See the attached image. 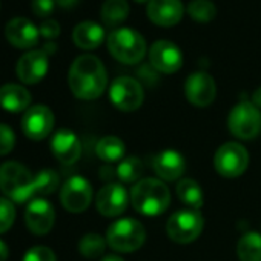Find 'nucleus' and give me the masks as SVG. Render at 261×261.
<instances>
[{
  "instance_id": "f257e3e1",
  "label": "nucleus",
  "mask_w": 261,
  "mask_h": 261,
  "mask_svg": "<svg viewBox=\"0 0 261 261\" xmlns=\"http://www.w3.org/2000/svg\"><path fill=\"white\" fill-rule=\"evenodd\" d=\"M68 82L72 94L77 98L94 100L106 89L108 74L98 57L92 54H83L72 62Z\"/></svg>"
},
{
  "instance_id": "f03ea898",
  "label": "nucleus",
  "mask_w": 261,
  "mask_h": 261,
  "mask_svg": "<svg viewBox=\"0 0 261 261\" xmlns=\"http://www.w3.org/2000/svg\"><path fill=\"white\" fill-rule=\"evenodd\" d=\"M130 201L137 212L148 217H157L168 209L171 203V192L163 181L145 178L130 191Z\"/></svg>"
},
{
  "instance_id": "7ed1b4c3",
  "label": "nucleus",
  "mask_w": 261,
  "mask_h": 261,
  "mask_svg": "<svg viewBox=\"0 0 261 261\" xmlns=\"http://www.w3.org/2000/svg\"><path fill=\"white\" fill-rule=\"evenodd\" d=\"M0 191L14 203H25L36 195L34 177L27 166L7 162L0 166Z\"/></svg>"
},
{
  "instance_id": "20e7f679",
  "label": "nucleus",
  "mask_w": 261,
  "mask_h": 261,
  "mask_svg": "<svg viewBox=\"0 0 261 261\" xmlns=\"http://www.w3.org/2000/svg\"><path fill=\"white\" fill-rule=\"evenodd\" d=\"M106 42L112 57L126 65L139 63L148 49L143 36L133 28H115L109 33Z\"/></svg>"
},
{
  "instance_id": "39448f33",
  "label": "nucleus",
  "mask_w": 261,
  "mask_h": 261,
  "mask_svg": "<svg viewBox=\"0 0 261 261\" xmlns=\"http://www.w3.org/2000/svg\"><path fill=\"white\" fill-rule=\"evenodd\" d=\"M146 230L134 218H121L112 223L106 233V243L117 252H134L145 243Z\"/></svg>"
},
{
  "instance_id": "423d86ee",
  "label": "nucleus",
  "mask_w": 261,
  "mask_h": 261,
  "mask_svg": "<svg viewBox=\"0 0 261 261\" xmlns=\"http://www.w3.org/2000/svg\"><path fill=\"white\" fill-rule=\"evenodd\" d=\"M229 129L241 140H252L261 133V112L250 101H240L229 114Z\"/></svg>"
},
{
  "instance_id": "0eeeda50",
  "label": "nucleus",
  "mask_w": 261,
  "mask_h": 261,
  "mask_svg": "<svg viewBox=\"0 0 261 261\" xmlns=\"http://www.w3.org/2000/svg\"><path fill=\"white\" fill-rule=\"evenodd\" d=\"M203 217L200 211L181 209L172 214L166 224V232L175 243H191L198 238L203 230Z\"/></svg>"
},
{
  "instance_id": "6e6552de",
  "label": "nucleus",
  "mask_w": 261,
  "mask_h": 261,
  "mask_svg": "<svg viewBox=\"0 0 261 261\" xmlns=\"http://www.w3.org/2000/svg\"><path fill=\"white\" fill-rule=\"evenodd\" d=\"M214 165L220 175L227 178H235L246 171L249 165V154L241 145L235 142H229L217 149L214 157Z\"/></svg>"
},
{
  "instance_id": "1a4fd4ad",
  "label": "nucleus",
  "mask_w": 261,
  "mask_h": 261,
  "mask_svg": "<svg viewBox=\"0 0 261 261\" xmlns=\"http://www.w3.org/2000/svg\"><path fill=\"white\" fill-rule=\"evenodd\" d=\"M111 101L124 112H133L143 103L145 92L142 85L133 77H117L109 88Z\"/></svg>"
},
{
  "instance_id": "9d476101",
  "label": "nucleus",
  "mask_w": 261,
  "mask_h": 261,
  "mask_svg": "<svg viewBox=\"0 0 261 261\" xmlns=\"http://www.w3.org/2000/svg\"><path fill=\"white\" fill-rule=\"evenodd\" d=\"M92 200L91 183L83 177H71L65 181L60 191V201L63 207L72 214H80L88 209Z\"/></svg>"
},
{
  "instance_id": "9b49d317",
  "label": "nucleus",
  "mask_w": 261,
  "mask_h": 261,
  "mask_svg": "<svg viewBox=\"0 0 261 261\" xmlns=\"http://www.w3.org/2000/svg\"><path fill=\"white\" fill-rule=\"evenodd\" d=\"M54 127V114L45 105H34L25 111L22 118L23 134L31 140H43Z\"/></svg>"
},
{
  "instance_id": "f8f14e48",
  "label": "nucleus",
  "mask_w": 261,
  "mask_h": 261,
  "mask_svg": "<svg viewBox=\"0 0 261 261\" xmlns=\"http://www.w3.org/2000/svg\"><path fill=\"white\" fill-rule=\"evenodd\" d=\"M151 65L165 74L177 72L183 65V54L180 48L169 40H157L149 49Z\"/></svg>"
},
{
  "instance_id": "ddd939ff",
  "label": "nucleus",
  "mask_w": 261,
  "mask_h": 261,
  "mask_svg": "<svg viewBox=\"0 0 261 261\" xmlns=\"http://www.w3.org/2000/svg\"><path fill=\"white\" fill-rule=\"evenodd\" d=\"M49 60L48 54L43 49H34L23 54L16 66V74L20 82L27 85L39 83L48 72Z\"/></svg>"
},
{
  "instance_id": "4468645a",
  "label": "nucleus",
  "mask_w": 261,
  "mask_h": 261,
  "mask_svg": "<svg viewBox=\"0 0 261 261\" xmlns=\"http://www.w3.org/2000/svg\"><path fill=\"white\" fill-rule=\"evenodd\" d=\"M185 94L192 105L204 108L211 105L215 98V94H217L215 82L207 72H203V71L192 72L186 79Z\"/></svg>"
},
{
  "instance_id": "2eb2a0df",
  "label": "nucleus",
  "mask_w": 261,
  "mask_h": 261,
  "mask_svg": "<svg viewBox=\"0 0 261 261\" xmlns=\"http://www.w3.org/2000/svg\"><path fill=\"white\" fill-rule=\"evenodd\" d=\"M25 221L33 233L36 235L48 233L56 221V212L53 204L45 198L33 200L25 211Z\"/></svg>"
},
{
  "instance_id": "dca6fc26",
  "label": "nucleus",
  "mask_w": 261,
  "mask_h": 261,
  "mask_svg": "<svg viewBox=\"0 0 261 261\" xmlns=\"http://www.w3.org/2000/svg\"><path fill=\"white\" fill-rule=\"evenodd\" d=\"M127 192L126 189L118 183H111L103 186L97 197H95V206L97 211L105 217H117L123 214L127 207Z\"/></svg>"
},
{
  "instance_id": "f3484780",
  "label": "nucleus",
  "mask_w": 261,
  "mask_h": 261,
  "mask_svg": "<svg viewBox=\"0 0 261 261\" xmlns=\"http://www.w3.org/2000/svg\"><path fill=\"white\" fill-rule=\"evenodd\" d=\"M5 36L13 46L20 49H30L37 45L40 31L27 17H16L8 22L5 28Z\"/></svg>"
},
{
  "instance_id": "a211bd4d",
  "label": "nucleus",
  "mask_w": 261,
  "mask_h": 261,
  "mask_svg": "<svg viewBox=\"0 0 261 261\" xmlns=\"http://www.w3.org/2000/svg\"><path fill=\"white\" fill-rule=\"evenodd\" d=\"M146 14L155 25L174 27L181 20L185 5L181 0H149Z\"/></svg>"
},
{
  "instance_id": "6ab92c4d",
  "label": "nucleus",
  "mask_w": 261,
  "mask_h": 261,
  "mask_svg": "<svg viewBox=\"0 0 261 261\" xmlns=\"http://www.w3.org/2000/svg\"><path fill=\"white\" fill-rule=\"evenodd\" d=\"M51 149L54 157L63 165H72L82 154L79 137L69 129H60L51 140Z\"/></svg>"
},
{
  "instance_id": "aec40b11",
  "label": "nucleus",
  "mask_w": 261,
  "mask_h": 261,
  "mask_svg": "<svg viewBox=\"0 0 261 261\" xmlns=\"http://www.w3.org/2000/svg\"><path fill=\"white\" fill-rule=\"evenodd\" d=\"M152 166L160 178L166 181H174L183 175L186 169V162L180 152L174 149H166L154 159Z\"/></svg>"
},
{
  "instance_id": "412c9836",
  "label": "nucleus",
  "mask_w": 261,
  "mask_h": 261,
  "mask_svg": "<svg viewBox=\"0 0 261 261\" xmlns=\"http://www.w3.org/2000/svg\"><path fill=\"white\" fill-rule=\"evenodd\" d=\"M31 94L27 88L8 83L0 86V106L10 112H22L30 109Z\"/></svg>"
},
{
  "instance_id": "4be33fe9",
  "label": "nucleus",
  "mask_w": 261,
  "mask_h": 261,
  "mask_svg": "<svg viewBox=\"0 0 261 261\" xmlns=\"http://www.w3.org/2000/svg\"><path fill=\"white\" fill-rule=\"evenodd\" d=\"M72 40L82 49H94L105 40V30L92 20H85L74 28Z\"/></svg>"
},
{
  "instance_id": "5701e85b",
  "label": "nucleus",
  "mask_w": 261,
  "mask_h": 261,
  "mask_svg": "<svg viewBox=\"0 0 261 261\" xmlns=\"http://www.w3.org/2000/svg\"><path fill=\"white\" fill-rule=\"evenodd\" d=\"M101 20L108 27H118L129 16L127 0H105L100 10Z\"/></svg>"
},
{
  "instance_id": "b1692460",
  "label": "nucleus",
  "mask_w": 261,
  "mask_h": 261,
  "mask_svg": "<svg viewBox=\"0 0 261 261\" xmlns=\"http://www.w3.org/2000/svg\"><path fill=\"white\" fill-rule=\"evenodd\" d=\"M237 255L241 261H261V233H244L237 244Z\"/></svg>"
},
{
  "instance_id": "393cba45",
  "label": "nucleus",
  "mask_w": 261,
  "mask_h": 261,
  "mask_svg": "<svg viewBox=\"0 0 261 261\" xmlns=\"http://www.w3.org/2000/svg\"><path fill=\"white\" fill-rule=\"evenodd\" d=\"M177 195L178 198L189 206V209L200 211L203 207V192L200 185L192 178H185L177 186Z\"/></svg>"
},
{
  "instance_id": "a878e982",
  "label": "nucleus",
  "mask_w": 261,
  "mask_h": 261,
  "mask_svg": "<svg viewBox=\"0 0 261 261\" xmlns=\"http://www.w3.org/2000/svg\"><path fill=\"white\" fill-rule=\"evenodd\" d=\"M97 155L108 163H114V162H121L126 146L124 143L114 136H108L103 137L98 143H97Z\"/></svg>"
},
{
  "instance_id": "bb28decb",
  "label": "nucleus",
  "mask_w": 261,
  "mask_h": 261,
  "mask_svg": "<svg viewBox=\"0 0 261 261\" xmlns=\"http://www.w3.org/2000/svg\"><path fill=\"white\" fill-rule=\"evenodd\" d=\"M188 13L189 16L200 23H207L215 19L217 8L215 4L211 0H191L188 4Z\"/></svg>"
},
{
  "instance_id": "cd10ccee",
  "label": "nucleus",
  "mask_w": 261,
  "mask_h": 261,
  "mask_svg": "<svg viewBox=\"0 0 261 261\" xmlns=\"http://www.w3.org/2000/svg\"><path fill=\"white\" fill-rule=\"evenodd\" d=\"M143 174V163L137 157H127L123 159L117 168V175L124 183H134Z\"/></svg>"
},
{
  "instance_id": "c85d7f7f",
  "label": "nucleus",
  "mask_w": 261,
  "mask_h": 261,
  "mask_svg": "<svg viewBox=\"0 0 261 261\" xmlns=\"http://www.w3.org/2000/svg\"><path fill=\"white\" fill-rule=\"evenodd\" d=\"M106 247V241L98 235V233H86L80 243H79V250L83 256L86 258H98Z\"/></svg>"
},
{
  "instance_id": "c756f323",
  "label": "nucleus",
  "mask_w": 261,
  "mask_h": 261,
  "mask_svg": "<svg viewBox=\"0 0 261 261\" xmlns=\"http://www.w3.org/2000/svg\"><path fill=\"white\" fill-rule=\"evenodd\" d=\"M59 186V175L53 169H43L34 177V189L36 194L48 195L53 194Z\"/></svg>"
},
{
  "instance_id": "7c9ffc66",
  "label": "nucleus",
  "mask_w": 261,
  "mask_h": 261,
  "mask_svg": "<svg viewBox=\"0 0 261 261\" xmlns=\"http://www.w3.org/2000/svg\"><path fill=\"white\" fill-rule=\"evenodd\" d=\"M16 220V207L10 198L0 197V233L7 232Z\"/></svg>"
},
{
  "instance_id": "2f4dec72",
  "label": "nucleus",
  "mask_w": 261,
  "mask_h": 261,
  "mask_svg": "<svg viewBox=\"0 0 261 261\" xmlns=\"http://www.w3.org/2000/svg\"><path fill=\"white\" fill-rule=\"evenodd\" d=\"M16 145V136L14 130L8 126L0 123V155H7L14 149Z\"/></svg>"
},
{
  "instance_id": "473e14b6",
  "label": "nucleus",
  "mask_w": 261,
  "mask_h": 261,
  "mask_svg": "<svg viewBox=\"0 0 261 261\" xmlns=\"http://www.w3.org/2000/svg\"><path fill=\"white\" fill-rule=\"evenodd\" d=\"M23 261H57V258H56L54 252L49 247H46V246H34L25 253Z\"/></svg>"
},
{
  "instance_id": "72a5a7b5",
  "label": "nucleus",
  "mask_w": 261,
  "mask_h": 261,
  "mask_svg": "<svg viewBox=\"0 0 261 261\" xmlns=\"http://www.w3.org/2000/svg\"><path fill=\"white\" fill-rule=\"evenodd\" d=\"M56 0H33L31 7L36 16L39 17H46L54 11Z\"/></svg>"
},
{
  "instance_id": "f704fd0d",
  "label": "nucleus",
  "mask_w": 261,
  "mask_h": 261,
  "mask_svg": "<svg viewBox=\"0 0 261 261\" xmlns=\"http://www.w3.org/2000/svg\"><path fill=\"white\" fill-rule=\"evenodd\" d=\"M39 31H40V36L51 40L60 34V25L56 20H43L42 25L39 27Z\"/></svg>"
},
{
  "instance_id": "c9c22d12",
  "label": "nucleus",
  "mask_w": 261,
  "mask_h": 261,
  "mask_svg": "<svg viewBox=\"0 0 261 261\" xmlns=\"http://www.w3.org/2000/svg\"><path fill=\"white\" fill-rule=\"evenodd\" d=\"M8 255H10V250H8L7 243L0 240V261H7L8 259Z\"/></svg>"
},
{
  "instance_id": "e433bc0d",
  "label": "nucleus",
  "mask_w": 261,
  "mask_h": 261,
  "mask_svg": "<svg viewBox=\"0 0 261 261\" xmlns=\"http://www.w3.org/2000/svg\"><path fill=\"white\" fill-rule=\"evenodd\" d=\"M56 2L62 7V8H72L79 0H56Z\"/></svg>"
},
{
  "instance_id": "4c0bfd02",
  "label": "nucleus",
  "mask_w": 261,
  "mask_h": 261,
  "mask_svg": "<svg viewBox=\"0 0 261 261\" xmlns=\"http://www.w3.org/2000/svg\"><path fill=\"white\" fill-rule=\"evenodd\" d=\"M252 103L256 106V108H261V88H258L255 92H253V95H252Z\"/></svg>"
},
{
  "instance_id": "58836bf2",
  "label": "nucleus",
  "mask_w": 261,
  "mask_h": 261,
  "mask_svg": "<svg viewBox=\"0 0 261 261\" xmlns=\"http://www.w3.org/2000/svg\"><path fill=\"white\" fill-rule=\"evenodd\" d=\"M101 261H124V259H121L120 256H115V255H109V256L103 258Z\"/></svg>"
},
{
  "instance_id": "ea45409f",
  "label": "nucleus",
  "mask_w": 261,
  "mask_h": 261,
  "mask_svg": "<svg viewBox=\"0 0 261 261\" xmlns=\"http://www.w3.org/2000/svg\"><path fill=\"white\" fill-rule=\"evenodd\" d=\"M137 2H146V0H137ZM148 2H149V0H148Z\"/></svg>"
}]
</instances>
